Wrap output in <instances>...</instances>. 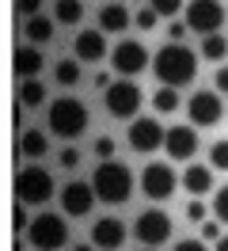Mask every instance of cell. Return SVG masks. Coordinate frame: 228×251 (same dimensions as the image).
Returning <instances> with one entry per match:
<instances>
[{
    "instance_id": "1",
    "label": "cell",
    "mask_w": 228,
    "mask_h": 251,
    "mask_svg": "<svg viewBox=\"0 0 228 251\" xmlns=\"http://www.w3.org/2000/svg\"><path fill=\"white\" fill-rule=\"evenodd\" d=\"M152 73L164 88H186L198 76V53L186 50L182 42H167L156 57H152Z\"/></svg>"
},
{
    "instance_id": "2",
    "label": "cell",
    "mask_w": 228,
    "mask_h": 251,
    "mask_svg": "<svg viewBox=\"0 0 228 251\" xmlns=\"http://www.w3.org/2000/svg\"><path fill=\"white\" fill-rule=\"evenodd\" d=\"M91 187L99 194V202L106 205H126L133 198V172L118 164V160H103L95 172H91Z\"/></svg>"
},
{
    "instance_id": "3",
    "label": "cell",
    "mask_w": 228,
    "mask_h": 251,
    "mask_svg": "<svg viewBox=\"0 0 228 251\" xmlns=\"http://www.w3.org/2000/svg\"><path fill=\"white\" fill-rule=\"evenodd\" d=\"M46 126L57 133L61 141H76L84 129H88V107L76 99V95H61L50 103L46 110Z\"/></svg>"
},
{
    "instance_id": "4",
    "label": "cell",
    "mask_w": 228,
    "mask_h": 251,
    "mask_svg": "<svg viewBox=\"0 0 228 251\" xmlns=\"http://www.w3.org/2000/svg\"><path fill=\"white\" fill-rule=\"evenodd\" d=\"M15 198L23 205H46L53 198V175L38 168V164H30L23 172L15 175Z\"/></svg>"
},
{
    "instance_id": "5",
    "label": "cell",
    "mask_w": 228,
    "mask_h": 251,
    "mask_svg": "<svg viewBox=\"0 0 228 251\" xmlns=\"http://www.w3.org/2000/svg\"><path fill=\"white\" fill-rule=\"evenodd\" d=\"M27 236H30V248L57 251V248L69 244V221L57 217V213H38V217L27 225Z\"/></svg>"
},
{
    "instance_id": "6",
    "label": "cell",
    "mask_w": 228,
    "mask_h": 251,
    "mask_svg": "<svg viewBox=\"0 0 228 251\" xmlns=\"http://www.w3.org/2000/svg\"><path fill=\"white\" fill-rule=\"evenodd\" d=\"M141 88H137L133 80H114L110 88L103 92V107L110 118H137V110H141Z\"/></svg>"
},
{
    "instance_id": "7",
    "label": "cell",
    "mask_w": 228,
    "mask_h": 251,
    "mask_svg": "<svg viewBox=\"0 0 228 251\" xmlns=\"http://www.w3.org/2000/svg\"><path fill=\"white\" fill-rule=\"evenodd\" d=\"M141 190H145V198H152V202H167L171 194H175V183H182V179H175V168L171 164H145V172H141Z\"/></svg>"
},
{
    "instance_id": "8",
    "label": "cell",
    "mask_w": 228,
    "mask_h": 251,
    "mask_svg": "<svg viewBox=\"0 0 228 251\" xmlns=\"http://www.w3.org/2000/svg\"><path fill=\"white\" fill-rule=\"evenodd\" d=\"M133 236L141 240V248H160V244L171 240V217L164 209H145L133 221Z\"/></svg>"
},
{
    "instance_id": "9",
    "label": "cell",
    "mask_w": 228,
    "mask_h": 251,
    "mask_svg": "<svg viewBox=\"0 0 228 251\" xmlns=\"http://www.w3.org/2000/svg\"><path fill=\"white\" fill-rule=\"evenodd\" d=\"M221 23H225V8H221V0H190L186 4V27L194 34H217L221 31Z\"/></svg>"
},
{
    "instance_id": "10",
    "label": "cell",
    "mask_w": 228,
    "mask_h": 251,
    "mask_svg": "<svg viewBox=\"0 0 228 251\" xmlns=\"http://www.w3.org/2000/svg\"><path fill=\"white\" fill-rule=\"evenodd\" d=\"M95 198H99V194H95V187H91V179H88V183H84V179H73V183L61 187V213H65V217H80V221H84L91 213Z\"/></svg>"
},
{
    "instance_id": "11",
    "label": "cell",
    "mask_w": 228,
    "mask_h": 251,
    "mask_svg": "<svg viewBox=\"0 0 228 251\" xmlns=\"http://www.w3.org/2000/svg\"><path fill=\"white\" fill-rule=\"evenodd\" d=\"M167 141V129L160 126V118H133V126H129V149L133 152H160Z\"/></svg>"
},
{
    "instance_id": "12",
    "label": "cell",
    "mask_w": 228,
    "mask_h": 251,
    "mask_svg": "<svg viewBox=\"0 0 228 251\" xmlns=\"http://www.w3.org/2000/svg\"><path fill=\"white\" fill-rule=\"evenodd\" d=\"M186 114H190V126H217L225 118V103H221V92H198L190 95L186 103Z\"/></svg>"
},
{
    "instance_id": "13",
    "label": "cell",
    "mask_w": 228,
    "mask_h": 251,
    "mask_svg": "<svg viewBox=\"0 0 228 251\" xmlns=\"http://www.w3.org/2000/svg\"><path fill=\"white\" fill-rule=\"evenodd\" d=\"M110 61H114V73H122V76L129 80V76H137V73H145V65H149V50L141 46V42H133V38H126V42L114 46Z\"/></svg>"
},
{
    "instance_id": "14",
    "label": "cell",
    "mask_w": 228,
    "mask_h": 251,
    "mask_svg": "<svg viewBox=\"0 0 228 251\" xmlns=\"http://www.w3.org/2000/svg\"><path fill=\"white\" fill-rule=\"evenodd\" d=\"M122 240H126V225L118 217H99L91 225V244L99 251H118Z\"/></svg>"
},
{
    "instance_id": "15",
    "label": "cell",
    "mask_w": 228,
    "mask_h": 251,
    "mask_svg": "<svg viewBox=\"0 0 228 251\" xmlns=\"http://www.w3.org/2000/svg\"><path fill=\"white\" fill-rule=\"evenodd\" d=\"M164 152L175 160H190L198 152V133L194 126H171L167 129V141H164Z\"/></svg>"
},
{
    "instance_id": "16",
    "label": "cell",
    "mask_w": 228,
    "mask_h": 251,
    "mask_svg": "<svg viewBox=\"0 0 228 251\" xmlns=\"http://www.w3.org/2000/svg\"><path fill=\"white\" fill-rule=\"evenodd\" d=\"M73 53H76V61H103L106 57V34L103 31H84V34H76L73 38Z\"/></svg>"
},
{
    "instance_id": "17",
    "label": "cell",
    "mask_w": 228,
    "mask_h": 251,
    "mask_svg": "<svg viewBox=\"0 0 228 251\" xmlns=\"http://www.w3.org/2000/svg\"><path fill=\"white\" fill-rule=\"evenodd\" d=\"M129 23H133V16H129L126 4H106L103 12H99V31L103 34H122Z\"/></svg>"
},
{
    "instance_id": "18",
    "label": "cell",
    "mask_w": 228,
    "mask_h": 251,
    "mask_svg": "<svg viewBox=\"0 0 228 251\" xmlns=\"http://www.w3.org/2000/svg\"><path fill=\"white\" fill-rule=\"evenodd\" d=\"M182 187L190 190L194 198H202V194L213 187V164H190V168L182 172Z\"/></svg>"
},
{
    "instance_id": "19",
    "label": "cell",
    "mask_w": 228,
    "mask_h": 251,
    "mask_svg": "<svg viewBox=\"0 0 228 251\" xmlns=\"http://www.w3.org/2000/svg\"><path fill=\"white\" fill-rule=\"evenodd\" d=\"M42 69V53L34 46H19L15 50V76L19 80H34V73Z\"/></svg>"
},
{
    "instance_id": "20",
    "label": "cell",
    "mask_w": 228,
    "mask_h": 251,
    "mask_svg": "<svg viewBox=\"0 0 228 251\" xmlns=\"http://www.w3.org/2000/svg\"><path fill=\"white\" fill-rule=\"evenodd\" d=\"M50 152V137H46L42 129H27L23 137H19V156L27 160H42Z\"/></svg>"
},
{
    "instance_id": "21",
    "label": "cell",
    "mask_w": 228,
    "mask_h": 251,
    "mask_svg": "<svg viewBox=\"0 0 228 251\" xmlns=\"http://www.w3.org/2000/svg\"><path fill=\"white\" fill-rule=\"evenodd\" d=\"M80 76H84V69H80V61H76V57H61V61L53 65V80H57L61 88H76V84H80Z\"/></svg>"
},
{
    "instance_id": "22",
    "label": "cell",
    "mask_w": 228,
    "mask_h": 251,
    "mask_svg": "<svg viewBox=\"0 0 228 251\" xmlns=\"http://www.w3.org/2000/svg\"><path fill=\"white\" fill-rule=\"evenodd\" d=\"M53 16H57V23H65V27H76L80 16H84V4H80V0H57V4H53Z\"/></svg>"
},
{
    "instance_id": "23",
    "label": "cell",
    "mask_w": 228,
    "mask_h": 251,
    "mask_svg": "<svg viewBox=\"0 0 228 251\" xmlns=\"http://www.w3.org/2000/svg\"><path fill=\"white\" fill-rule=\"evenodd\" d=\"M23 34H27L30 42H50V38H53V19H46V16H34V19H27Z\"/></svg>"
},
{
    "instance_id": "24",
    "label": "cell",
    "mask_w": 228,
    "mask_h": 251,
    "mask_svg": "<svg viewBox=\"0 0 228 251\" xmlns=\"http://www.w3.org/2000/svg\"><path fill=\"white\" fill-rule=\"evenodd\" d=\"M19 103H23V107H42L46 103V88L42 84H38V80H23V84H19Z\"/></svg>"
},
{
    "instance_id": "25",
    "label": "cell",
    "mask_w": 228,
    "mask_h": 251,
    "mask_svg": "<svg viewBox=\"0 0 228 251\" xmlns=\"http://www.w3.org/2000/svg\"><path fill=\"white\" fill-rule=\"evenodd\" d=\"M225 53H228V38H225V34H205V38H202V57L221 61Z\"/></svg>"
},
{
    "instance_id": "26",
    "label": "cell",
    "mask_w": 228,
    "mask_h": 251,
    "mask_svg": "<svg viewBox=\"0 0 228 251\" xmlns=\"http://www.w3.org/2000/svg\"><path fill=\"white\" fill-rule=\"evenodd\" d=\"M152 107H156V114H171V110H179V95H175V88H160V92L152 95Z\"/></svg>"
},
{
    "instance_id": "27",
    "label": "cell",
    "mask_w": 228,
    "mask_h": 251,
    "mask_svg": "<svg viewBox=\"0 0 228 251\" xmlns=\"http://www.w3.org/2000/svg\"><path fill=\"white\" fill-rule=\"evenodd\" d=\"M209 164L217 168V172H228V137H225V141H213V149H209Z\"/></svg>"
},
{
    "instance_id": "28",
    "label": "cell",
    "mask_w": 228,
    "mask_h": 251,
    "mask_svg": "<svg viewBox=\"0 0 228 251\" xmlns=\"http://www.w3.org/2000/svg\"><path fill=\"white\" fill-rule=\"evenodd\" d=\"M156 23H160V12H156L152 4H149V8H141V12L133 16V27H137V31H152Z\"/></svg>"
},
{
    "instance_id": "29",
    "label": "cell",
    "mask_w": 228,
    "mask_h": 251,
    "mask_svg": "<svg viewBox=\"0 0 228 251\" xmlns=\"http://www.w3.org/2000/svg\"><path fill=\"white\" fill-rule=\"evenodd\" d=\"M213 217L221 221V225H228V187H221L213 194Z\"/></svg>"
},
{
    "instance_id": "30",
    "label": "cell",
    "mask_w": 228,
    "mask_h": 251,
    "mask_svg": "<svg viewBox=\"0 0 228 251\" xmlns=\"http://www.w3.org/2000/svg\"><path fill=\"white\" fill-rule=\"evenodd\" d=\"M57 164L65 168V172H76V168H80V149H76V145H65L61 156H57Z\"/></svg>"
},
{
    "instance_id": "31",
    "label": "cell",
    "mask_w": 228,
    "mask_h": 251,
    "mask_svg": "<svg viewBox=\"0 0 228 251\" xmlns=\"http://www.w3.org/2000/svg\"><path fill=\"white\" fill-rule=\"evenodd\" d=\"M202 240H209V244H217L221 240V221H202Z\"/></svg>"
},
{
    "instance_id": "32",
    "label": "cell",
    "mask_w": 228,
    "mask_h": 251,
    "mask_svg": "<svg viewBox=\"0 0 228 251\" xmlns=\"http://www.w3.org/2000/svg\"><path fill=\"white\" fill-rule=\"evenodd\" d=\"M152 8H156L160 16H175V12L182 8V0H152Z\"/></svg>"
},
{
    "instance_id": "33",
    "label": "cell",
    "mask_w": 228,
    "mask_h": 251,
    "mask_svg": "<svg viewBox=\"0 0 228 251\" xmlns=\"http://www.w3.org/2000/svg\"><path fill=\"white\" fill-rule=\"evenodd\" d=\"M171 251H205V240H202V236H190V240H179Z\"/></svg>"
},
{
    "instance_id": "34",
    "label": "cell",
    "mask_w": 228,
    "mask_h": 251,
    "mask_svg": "<svg viewBox=\"0 0 228 251\" xmlns=\"http://www.w3.org/2000/svg\"><path fill=\"white\" fill-rule=\"evenodd\" d=\"M95 156H103V160L114 156V137H99L95 141Z\"/></svg>"
},
{
    "instance_id": "35",
    "label": "cell",
    "mask_w": 228,
    "mask_h": 251,
    "mask_svg": "<svg viewBox=\"0 0 228 251\" xmlns=\"http://www.w3.org/2000/svg\"><path fill=\"white\" fill-rule=\"evenodd\" d=\"M186 217L194 221V225H202V221H205V205H202V198H194V202L186 205Z\"/></svg>"
},
{
    "instance_id": "36",
    "label": "cell",
    "mask_w": 228,
    "mask_h": 251,
    "mask_svg": "<svg viewBox=\"0 0 228 251\" xmlns=\"http://www.w3.org/2000/svg\"><path fill=\"white\" fill-rule=\"evenodd\" d=\"M15 8H19V16H27V19L38 16V0H15Z\"/></svg>"
},
{
    "instance_id": "37",
    "label": "cell",
    "mask_w": 228,
    "mask_h": 251,
    "mask_svg": "<svg viewBox=\"0 0 228 251\" xmlns=\"http://www.w3.org/2000/svg\"><path fill=\"white\" fill-rule=\"evenodd\" d=\"M190 31V27H186V19H182V23H175V19H171V27H167V34H171V42H182V34Z\"/></svg>"
},
{
    "instance_id": "38",
    "label": "cell",
    "mask_w": 228,
    "mask_h": 251,
    "mask_svg": "<svg viewBox=\"0 0 228 251\" xmlns=\"http://www.w3.org/2000/svg\"><path fill=\"white\" fill-rule=\"evenodd\" d=\"M217 92L228 95V65H221V69H217Z\"/></svg>"
},
{
    "instance_id": "39",
    "label": "cell",
    "mask_w": 228,
    "mask_h": 251,
    "mask_svg": "<svg viewBox=\"0 0 228 251\" xmlns=\"http://www.w3.org/2000/svg\"><path fill=\"white\" fill-rule=\"evenodd\" d=\"M23 225H27V213H23V202L15 205V232H23Z\"/></svg>"
},
{
    "instance_id": "40",
    "label": "cell",
    "mask_w": 228,
    "mask_h": 251,
    "mask_svg": "<svg viewBox=\"0 0 228 251\" xmlns=\"http://www.w3.org/2000/svg\"><path fill=\"white\" fill-rule=\"evenodd\" d=\"M95 88H99V92H106V88H110V73H99V76H95Z\"/></svg>"
},
{
    "instance_id": "41",
    "label": "cell",
    "mask_w": 228,
    "mask_h": 251,
    "mask_svg": "<svg viewBox=\"0 0 228 251\" xmlns=\"http://www.w3.org/2000/svg\"><path fill=\"white\" fill-rule=\"evenodd\" d=\"M213 251H228V236H221V240H217V248Z\"/></svg>"
},
{
    "instance_id": "42",
    "label": "cell",
    "mask_w": 228,
    "mask_h": 251,
    "mask_svg": "<svg viewBox=\"0 0 228 251\" xmlns=\"http://www.w3.org/2000/svg\"><path fill=\"white\" fill-rule=\"evenodd\" d=\"M73 251H99V248H95V244H88V248H84V244H80V248H73Z\"/></svg>"
},
{
    "instance_id": "43",
    "label": "cell",
    "mask_w": 228,
    "mask_h": 251,
    "mask_svg": "<svg viewBox=\"0 0 228 251\" xmlns=\"http://www.w3.org/2000/svg\"><path fill=\"white\" fill-rule=\"evenodd\" d=\"M141 251H156V248H141Z\"/></svg>"
}]
</instances>
